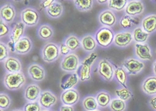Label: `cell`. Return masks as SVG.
Wrapping results in <instances>:
<instances>
[{"label":"cell","instance_id":"6da1fadb","mask_svg":"<svg viewBox=\"0 0 156 111\" xmlns=\"http://www.w3.org/2000/svg\"><path fill=\"white\" fill-rule=\"evenodd\" d=\"M97 58L98 55L93 52L82 59L76 72L80 81H87L91 78V68Z\"/></svg>","mask_w":156,"mask_h":111},{"label":"cell","instance_id":"7a4b0ae2","mask_svg":"<svg viewBox=\"0 0 156 111\" xmlns=\"http://www.w3.org/2000/svg\"><path fill=\"white\" fill-rule=\"evenodd\" d=\"M26 83V77L22 72L5 73L3 78V84L9 90H19Z\"/></svg>","mask_w":156,"mask_h":111},{"label":"cell","instance_id":"3957f363","mask_svg":"<svg viewBox=\"0 0 156 111\" xmlns=\"http://www.w3.org/2000/svg\"><path fill=\"white\" fill-rule=\"evenodd\" d=\"M98 45L101 48H108L114 42L115 34L111 28L105 27H100L94 34Z\"/></svg>","mask_w":156,"mask_h":111},{"label":"cell","instance_id":"277c9868","mask_svg":"<svg viewBox=\"0 0 156 111\" xmlns=\"http://www.w3.org/2000/svg\"><path fill=\"white\" fill-rule=\"evenodd\" d=\"M115 66L108 59H101L98 63V74L107 82L112 81L114 78Z\"/></svg>","mask_w":156,"mask_h":111},{"label":"cell","instance_id":"5b68a950","mask_svg":"<svg viewBox=\"0 0 156 111\" xmlns=\"http://www.w3.org/2000/svg\"><path fill=\"white\" fill-rule=\"evenodd\" d=\"M60 55L59 46L54 42L46 43L41 48V57L45 63H54Z\"/></svg>","mask_w":156,"mask_h":111},{"label":"cell","instance_id":"8992f818","mask_svg":"<svg viewBox=\"0 0 156 111\" xmlns=\"http://www.w3.org/2000/svg\"><path fill=\"white\" fill-rule=\"evenodd\" d=\"M25 28H26V25L22 21H17L11 27L9 41L8 42V46L11 52H15V45L19 40H20L23 37Z\"/></svg>","mask_w":156,"mask_h":111},{"label":"cell","instance_id":"52a82bcc","mask_svg":"<svg viewBox=\"0 0 156 111\" xmlns=\"http://www.w3.org/2000/svg\"><path fill=\"white\" fill-rule=\"evenodd\" d=\"M20 21L27 27H34L40 21V13L34 8H24L20 12Z\"/></svg>","mask_w":156,"mask_h":111},{"label":"cell","instance_id":"ba28073f","mask_svg":"<svg viewBox=\"0 0 156 111\" xmlns=\"http://www.w3.org/2000/svg\"><path fill=\"white\" fill-rule=\"evenodd\" d=\"M80 64V58L75 53H70L62 58L60 67L63 71L76 73Z\"/></svg>","mask_w":156,"mask_h":111},{"label":"cell","instance_id":"9c48e42d","mask_svg":"<svg viewBox=\"0 0 156 111\" xmlns=\"http://www.w3.org/2000/svg\"><path fill=\"white\" fill-rule=\"evenodd\" d=\"M122 66L126 70L128 75H136L144 70V63L136 58H127L123 61Z\"/></svg>","mask_w":156,"mask_h":111},{"label":"cell","instance_id":"30bf717a","mask_svg":"<svg viewBox=\"0 0 156 111\" xmlns=\"http://www.w3.org/2000/svg\"><path fill=\"white\" fill-rule=\"evenodd\" d=\"M98 21L103 27L111 28L116 24L117 18L111 9H106L100 12L98 14Z\"/></svg>","mask_w":156,"mask_h":111},{"label":"cell","instance_id":"8fae6325","mask_svg":"<svg viewBox=\"0 0 156 111\" xmlns=\"http://www.w3.org/2000/svg\"><path fill=\"white\" fill-rule=\"evenodd\" d=\"M27 73L30 78L34 81H42L46 76V72L41 65L33 63L27 66Z\"/></svg>","mask_w":156,"mask_h":111},{"label":"cell","instance_id":"7c38bea8","mask_svg":"<svg viewBox=\"0 0 156 111\" xmlns=\"http://www.w3.org/2000/svg\"><path fill=\"white\" fill-rule=\"evenodd\" d=\"M134 53L140 60H151L153 59L151 47L147 43H136L134 45Z\"/></svg>","mask_w":156,"mask_h":111},{"label":"cell","instance_id":"4fadbf2b","mask_svg":"<svg viewBox=\"0 0 156 111\" xmlns=\"http://www.w3.org/2000/svg\"><path fill=\"white\" fill-rule=\"evenodd\" d=\"M60 100L63 105L73 106L80 100V93L75 88L66 90L61 94Z\"/></svg>","mask_w":156,"mask_h":111},{"label":"cell","instance_id":"5bb4252c","mask_svg":"<svg viewBox=\"0 0 156 111\" xmlns=\"http://www.w3.org/2000/svg\"><path fill=\"white\" fill-rule=\"evenodd\" d=\"M57 101H58V98L56 95L48 90L41 91L40 98L38 99V102L41 104V107L45 109H48L55 106Z\"/></svg>","mask_w":156,"mask_h":111},{"label":"cell","instance_id":"9a60e30c","mask_svg":"<svg viewBox=\"0 0 156 111\" xmlns=\"http://www.w3.org/2000/svg\"><path fill=\"white\" fill-rule=\"evenodd\" d=\"M133 40V33L130 31H120L115 34L113 44L119 48H125L130 45Z\"/></svg>","mask_w":156,"mask_h":111},{"label":"cell","instance_id":"2e32d148","mask_svg":"<svg viewBox=\"0 0 156 111\" xmlns=\"http://www.w3.org/2000/svg\"><path fill=\"white\" fill-rule=\"evenodd\" d=\"M0 16L1 20L6 23H12L16 16V9L11 3L5 4L0 9Z\"/></svg>","mask_w":156,"mask_h":111},{"label":"cell","instance_id":"e0dca14e","mask_svg":"<svg viewBox=\"0 0 156 111\" xmlns=\"http://www.w3.org/2000/svg\"><path fill=\"white\" fill-rule=\"evenodd\" d=\"M33 48L32 40L28 36H23L15 45V53L18 55H26L31 51Z\"/></svg>","mask_w":156,"mask_h":111},{"label":"cell","instance_id":"ac0fdd59","mask_svg":"<svg viewBox=\"0 0 156 111\" xmlns=\"http://www.w3.org/2000/svg\"><path fill=\"white\" fill-rule=\"evenodd\" d=\"M80 81V78L76 73H66L62 77L60 81V88L63 91L74 88Z\"/></svg>","mask_w":156,"mask_h":111},{"label":"cell","instance_id":"d6986e66","mask_svg":"<svg viewBox=\"0 0 156 111\" xmlns=\"http://www.w3.org/2000/svg\"><path fill=\"white\" fill-rule=\"evenodd\" d=\"M144 5L141 1H130L125 8V13L129 16H136L143 13Z\"/></svg>","mask_w":156,"mask_h":111},{"label":"cell","instance_id":"ffe728a7","mask_svg":"<svg viewBox=\"0 0 156 111\" xmlns=\"http://www.w3.org/2000/svg\"><path fill=\"white\" fill-rule=\"evenodd\" d=\"M41 88L37 84H30L24 90V98L28 102H35L41 95Z\"/></svg>","mask_w":156,"mask_h":111},{"label":"cell","instance_id":"44dd1931","mask_svg":"<svg viewBox=\"0 0 156 111\" xmlns=\"http://www.w3.org/2000/svg\"><path fill=\"white\" fill-rule=\"evenodd\" d=\"M3 66L8 73L22 72L21 62L16 57L9 56L3 62Z\"/></svg>","mask_w":156,"mask_h":111},{"label":"cell","instance_id":"7402d4cb","mask_svg":"<svg viewBox=\"0 0 156 111\" xmlns=\"http://www.w3.org/2000/svg\"><path fill=\"white\" fill-rule=\"evenodd\" d=\"M80 41H81V47L87 52H93L98 46L95 37L93 34H87L83 35Z\"/></svg>","mask_w":156,"mask_h":111},{"label":"cell","instance_id":"603a6c76","mask_svg":"<svg viewBox=\"0 0 156 111\" xmlns=\"http://www.w3.org/2000/svg\"><path fill=\"white\" fill-rule=\"evenodd\" d=\"M142 91L148 95H156V76L146 77L142 82Z\"/></svg>","mask_w":156,"mask_h":111},{"label":"cell","instance_id":"cb8c5ba5","mask_svg":"<svg viewBox=\"0 0 156 111\" xmlns=\"http://www.w3.org/2000/svg\"><path fill=\"white\" fill-rule=\"evenodd\" d=\"M141 27L147 34L156 31V14H149L141 21Z\"/></svg>","mask_w":156,"mask_h":111},{"label":"cell","instance_id":"d4e9b609","mask_svg":"<svg viewBox=\"0 0 156 111\" xmlns=\"http://www.w3.org/2000/svg\"><path fill=\"white\" fill-rule=\"evenodd\" d=\"M63 11V5L60 2L55 1L50 7L45 9V13H46V15L49 18L58 19V18H60L62 16Z\"/></svg>","mask_w":156,"mask_h":111},{"label":"cell","instance_id":"484cf974","mask_svg":"<svg viewBox=\"0 0 156 111\" xmlns=\"http://www.w3.org/2000/svg\"><path fill=\"white\" fill-rule=\"evenodd\" d=\"M114 77L122 88H128L127 86V77L128 73L123 66H115V73Z\"/></svg>","mask_w":156,"mask_h":111},{"label":"cell","instance_id":"4316f807","mask_svg":"<svg viewBox=\"0 0 156 111\" xmlns=\"http://www.w3.org/2000/svg\"><path fill=\"white\" fill-rule=\"evenodd\" d=\"M53 27L49 24H42L37 28V35L44 41H48L54 35Z\"/></svg>","mask_w":156,"mask_h":111},{"label":"cell","instance_id":"83f0119b","mask_svg":"<svg viewBox=\"0 0 156 111\" xmlns=\"http://www.w3.org/2000/svg\"><path fill=\"white\" fill-rule=\"evenodd\" d=\"M82 106L85 111H96L99 107L96 97L91 95H87L83 98Z\"/></svg>","mask_w":156,"mask_h":111},{"label":"cell","instance_id":"f1b7e54d","mask_svg":"<svg viewBox=\"0 0 156 111\" xmlns=\"http://www.w3.org/2000/svg\"><path fill=\"white\" fill-rule=\"evenodd\" d=\"M95 97L98 106L101 108H105L109 106L112 99L111 95L106 91H100Z\"/></svg>","mask_w":156,"mask_h":111},{"label":"cell","instance_id":"f546056e","mask_svg":"<svg viewBox=\"0 0 156 111\" xmlns=\"http://www.w3.org/2000/svg\"><path fill=\"white\" fill-rule=\"evenodd\" d=\"M64 42L70 49L71 52H75L81 46V41L75 34H69L65 38Z\"/></svg>","mask_w":156,"mask_h":111},{"label":"cell","instance_id":"4dcf8cb0","mask_svg":"<svg viewBox=\"0 0 156 111\" xmlns=\"http://www.w3.org/2000/svg\"><path fill=\"white\" fill-rule=\"evenodd\" d=\"M132 33H133V40L136 43H141V44L147 42L149 38V35H150L147 32H145L141 27H135Z\"/></svg>","mask_w":156,"mask_h":111},{"label":"cell","instance_id":"1f68e13d","mask_svg":"<svg viewBox=\"0 0 156 111\" xmlns=\"http://www.w3.org/2000/svg\"><path fill=\"white\" fill-rule=\"evenodd\" d=\"M73 3L78 10L81 12H87L92 9L94 2L92 0H75L73 1Z\"/></svg>","mask_w":156,"mask_h":111},{"label":"cell","instance_id":"d6a6232c","mask_svg":"<svg viewBox=\"0 0 156 111\" xmlns=\"http://www.w3.org/2000/svg\"><path fill=\"white\" fill-rule=\"evenodd\" d=\"M115 94L118 98L124 102H127L133 97L131 90L129 88H122V87L120 88H117L115 91Z\"/></svg>","mask_w":156,"mask_h":111},{"label":"cell","instance_id":"836d02e7","mask_svg":"<svg viewBox=\"0 0 156 111\" xmlns=\"http://www.w3.org/2000/svg\"><path fill=\"white\" fill-rule=\"evenodd\" d=\"M139 20L137 19H133L131 16H128V15L125 14L124 16L121 17L120 20H119V24L123 29H129L133 27V25L137 24Z\"/></svg>","mask_w":156,"mask_h":111},{"label":"cell","instance_id":"e575fe53","mask_svg":"<svg viewBox=\"0 0 156 111\" xmlns=\"http://www.w3.org/2000/svg\"><path fill=\"white\" fill-rule=\"evenodd\" d=\"M128 2L127 0H109L108 1V5L110 9L122 11L126 8Z\"/></svg>","mask_w":156,"mask_h":111},{"label":"cell","instance_id":"d590c367","mask_svg":"<svg viewBox=\"0 0 156 111\" xmlns=\"http://www.w3.org/2000/svg\"><path fill=\"white\" fill-rule=\"evenodd\" d=\"M109 108L112 111H125L126 109V103L120 98H114L111 101Z\"/></svg>","mask_w":156,"mask_h":111},{"label":"cell","instance_id":"8d00e7d4","mask_svg":"<svg viewBox=\"0 0 156 111\" xmlns=\"http://www.w3.org/2000/svg\"><path fill=\"white\" fill-rule=\"evenodd\" d=\"M11 105V98L7 94H0V108L1 109H7Z\"/></svg>","mask_w":156,"mask_h":111},{"label":"cell","instance_id":"74e56055","mask_svg":"<svg viewBox=\"0 0 156 111\" xmlns=\"http://www.w3.org/2000/svg\"><path fill=\"white\" fill-rule=\"evenodd\" d=\"M9 48L8 45H6L3 41L0 42V61L4 62L5 59L9 58Z\"/></svg>","mask_w":156,"mask_h":111},{"label":"cell","instance_id":"f35d334b","mask_svg":"<svg viewBox=\"0 0 156 111\" xmlns=\"http://www.w3.org/2000/svg\"><path fill=\"white\" fill-rule=\"evenodd\" d=\"M41 104L39 102H28L23 106V111H41Z\"/></svg>","mask_w":156,"mask_h":111},{"label":"cell","instance_id":"ab89813d","mask_svg":"<svg viewBox=\"0 0 156 111\" xmlns=\"http://www.w3.org/2000/svg\"><path fill=\"white\" fill-rule=\"evenodd\" d=\"M10 33L11 28L9 27L8 23L1 20V23H0V38H4L5 36L9 35Z\"/></svg>","mask_w":156,"mask_h":111},{"label":"cell","instance_id":"60d3db41","mask_svg":"<svg viewBox=\"0 0 156 111\" xmlns=\"http://www.w3.org/2000/svg\"><path fill=\"white\" fill-rule=\"evenodd\" d=\"M55 0H44V1H41L40 4H39V9H46L48 7H50L52 4L55 2Z\"/></svg>","mask_w":156,"mask_h":111},{"label":"cell","instance_id":"b9f144b4","mask_svg":"<svg viewBox=\"0 0 156 111\" xmlns=\"http://www.w3.org/2000/svg\"><path fill=\"white\" fill-rule=\"evenodd\" d=\"M59 48H60V54L62 56H68L69 54H70V52H71L70 49L68 48V46L66 45V44H65V42H64V41L60 44Z\"/></svg>","mask_w":156,"mask_h":111},{"label":"cell","instance_id":"7bdbcfd3","mask_svg":"<svg viewBox=\"0 0 156 111\" xmlns=\"http://www.w3.org/2000/svg\"><path fill=\"white\" fill-rule=\"evenodd\" d=\"M148 104L153 110H156V96H153L152 98H150Z\"/></svg>","mask_w":156,"mask_h":111},{"label":"cell","instance_id":"ee69618b","mask_svg":"<svg viewBox=\"0 0 156 111\" xmlns=\"http://www.w3.org/2000/svg\"><path fill=\"white\" fill-rule=\"evenodd\" d=\"M59 111H74V108L72 106H66V105H62L60 106Z\"/></svg>","mask_w":156,"mask_h":111},{"label":"cell","instance_id":"f6af8a7d","mask_svg":"<svg viewBox=\"0 0 156 111\" xmlns=\"http://www.w3.org/2000/svg\"><path fill=\"white\" fill-rule=\"evenodd\" d=\"M152 70H153V73H154V74H155L156 75V60L154 61V63H153V65H152Z\"/></svg>","mask_w":156,"mask_h":111},{"label":"cell","instance_id":"bcb514c9","mask_svg":"<svg viewBox=\"0 0 156 111\" xmlns=\"http://www.w3.org/2000/svg\"><path fill=\"white\" fill-rule=\"evenodd\" d=\"M98 3H105V2H108V1H105V0H98L97 1Z\"/></svg>","mask_w":156,"mask_h":111},{"label":"cell","instance_id":"7dc6e473","mask_svg":"<svg viewBox=\"0 0 156 111\" xmlns=\"http://www.w3.org/2000/svg\"><path fill=\"white\" fill-rule=\"evenodd\" d=\"M12 111H23V109L22 110V109H13Z\"/></svg>","mask_w":156,"mask_h":111},{"label":"cell","instance_id":"c3c4849f","mask_svg":"<svg viewBox=\"0 0 156 111\" xmlns=\"http://www.w3.org/2000/svg\"><path fill=\"white\" fill-rule=\"evenodd\" d=\"M41 111H50V110H48V109H42V110Z\"/></svg>","mask_w":156,"mask_h":111},{"label":"cell","instance_id":"681fc988","mask_svg":"<svg viewBox=\"0 0 156 111\" xmlns=\"http://www.w3.org/2000/svg\"><path fill=\"white\" fill-rule=\"evenodd\" d=\"M96 111H101V110H98H98H96Z\"/></svg>","mask_w":156,"mask_h":111}]
</instances>
